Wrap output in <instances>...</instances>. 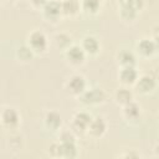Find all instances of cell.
Wrapping results in <instances>:
<instances>
[{
  "mask_svg": "<svg viewBox=\"0 0 159 159\" xmlns=\"http://www.w3.org/2000/svg\"><path fill=\"white\" fill-rule=\"evenodd\" d=\"M31 43L36 48H42L45 46V37H43V35L40 34V32L32 34V36H31Z\"/></svg>",
  "mask_w": 159,
  "mask_h": 159,
  "instance_id": "cell-1",
  "label": "cell"
},
{
  "mask_svg": "<svg viewBox=\"0 0 159 159\" xmlns=\"http://www.w3.org/2000/svg\"><path fill=\"white\" fill-rule=\"evenodd\" d=\"M84 86V82H83V78L82 77H78V76H75L71 82H70V87L73 92H80Z\"/></svg>",
  "mask_w": 159,
  "mask_h": 159,
  "instance_id": "cell-2",
  "label": "cell"
},
{
  "mask_svg": "<svg viewBox=\"0 0 159 159\" xmlns=\"http://www.w3.org/2000/svg\"><path fill=\"white\" fill-rule=\"evenodd\" d=\"M68 57H70L72 61L78 62V61L82 60L83 53H82L81 48H78V47H72V48H70V51H68Z\"/></svg>",
  "mask_w": 159,
  "mask_h": 159,
  "instance_id": "cell-3",
  "label": "cell"
},
{
  "mask_svg": "<svg viewBox=\"0 0 159 159\" xmlns=\"http://www.w3.org/2000/svg\"><path fill=\"white\" fill-rule=\"evenodd\" d=\"M139 87L143 89V91H150L153 87H154V82L150 77H143L139 82Z\"/></svg>",
  "mask_w": 159,
  "mask_h": 159,
  "instance_id": "cell-4",
  "label": "cell"
},
{
  "mask_svg": "<svg viewBox=\"0 0 159 159\" xmlns=\"http://www.w3.org/2000/svg\"><path fill=\"white\" fill-rule=\"evenodd\" d=\"M135 71L133 68H125L122 72V78L124 82H133V80H135Z\"/></svg>",
  "mask_w": 159,
  "mask_h": 159,
  "instance_id": "cell-5",
  "label": "cell"
},
{
  "mask_svg": "<svg viewBox=\"0 0 159 159\" xmlns=\"http://www.w3.org/2000/svg\"><path fill=\"white\" fill-rule=\"evenodd\" d=\"M2 118H4V122L7 123V124H12V123H15L16 119H17L16 113H15L12 109H7V111H5Z\"/></svg>",
  "mask_w": 159,
  "mask_h": 159,
  "instance_id": "cell-6",
  "label": "cell"
},
{
  "mask_svg": "<svg viewBox=\"0 0 159 159\" xmlns=\"http://www.w3.org/2000/svg\"><path fill=\"white\" fill-rule=\"evenodd\" d=\"M139 48H140V51H142V52H144V53H152V52H153V50H154V45H153L150 41L144 40V41H142V42H140Z\"/></svg>",
  "mask_w": 159,
  "mask_h": 159,
  "instance_id": "cell-7",
  "label": "cell"
},
{
  "mask_svg": "<svg viewBox=\"0 0 159 159\" xmlns=\"http://www.w3.org/2000/svg\"><path fill=\"white\" fill-rule=\"evenodd\" d=\"M84 47H86L88 51L94 52V51L97 50V47H98V43H97V41H96L93 37H87V39L84 40Z\"/></svg>",
  "mask_w": 159,
  "mask_h": 159,
  "instance_id": "cell-8",
  "label": "cell"
},
{
  "mask_svg": "<svg viewBox=\"0 0 159 159\" xmlns=\"http://www.w3.org/2000/svg\"><path fill=\"white\" fill-rule=\"evenodd\" d=\"M117 98L120 102H129L130 101V93L128 91H125V89H122V91H119L117 93Z\"/></svg>",
  "mask_w": 159,
  "mask_h": 159,
  "instance_id": "cell-9",
  "label": "cell"
},
{
  "mask_svg": "<svg viewBox=\"0 0 159 159\" xmlns=\"http://www.w3.org/2000/svg\"><path fill=\"white\" fill-rule=\"evenodd\" d=\"M103 129H104V125H103V123H102V120H96L93 124H92V132H94L96 134H101L102 132H103Z\"/></svg>",
  "mask_w": 159,
  "mask_h": 159,
  "instance_id": "cell-10",
  "label": "cell"
},
{
  "mask_svg": "<svg viewBox=\"0 0 159 159\" xmlns=\"http://www.w3.org/2000/svg\"><path fill=\"white\" fill-rule=\"evenodd\" d=\"M60 10V5L57 2H50V5L46 6V11L50 14H57Z\"/></svg>",
  "mask_w": 159,
  "mask_h": 159,
  "instance_id": "cell-11",
  "label": "cell"
},
{
  "mask_svg": "<svg viewBox=\"0 0 159 159\" xmlns=\"http://www.w3.org/2000/svg\"><path fill=\"white\" fill-rule=\"evenodd\" d=\"M47 122H48V124L50 125H52V123L55 122V124H56V127L60 124V117L57 116V114H55V113H50L48 116H47Z\"/></svg>",
  "mask_w": 159,
  "mask_h": 159,
  "instance_id": "cell-12",
  "label": "cell"
},
{
  "mask_svg": "<svg viewBox=\"0 0 159 159\" xmlns=\"http://www.w3.org/2000/svg\"><path fill=\"white\" fill-rule=\"evenodd\" d=\"M83 2H84V6L92 11H94L98 6V0H83Z\"/></svg>",
  "mask_w": 159,
  "mask_h": 159,
  "instance_id": "cell-13",
  "label": "cell"
},
{
  "mask_svg": "<svg viewBox=\"0 0 159 159\" xmlns=\"http://www.w3.org/2000/svg\"><path fill=\"white\" fill-rule=\"evenodd\" d=\"M120 60H122V62L123 63H129V62H133V56H132V53H129V52H123L122 55H120Z\"/></svg>",
  "mask_w": 159,
  "mask_h": 159,
  "instance_id": "cell-14",
  "label": "cell"
},
{
  "mask_svg": "<svg viewBox=\"0 0 159 159\" xmlns=\"http://www.w3.org/2000/svg\"><path fill=\"white\" fill-rule=\"evenodd\" d=\"M34 1H35L36 4H42V2H43V0H34Z\"/></svg>",
  "mask_w": 159,
  "mask_h": 159,
  "instance_id": "cell-15",
  "label": "cell"
}]
</instances>
